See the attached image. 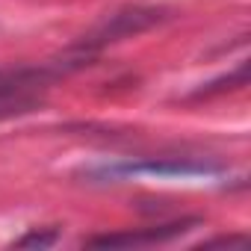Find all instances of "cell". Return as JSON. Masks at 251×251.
Masks as SVG:
<instances>
[{
    "mask_svg": "<svg viewBox=\"0 0 251 251\" xmlns=\"http://www.w3.org/2000/svg\"><path fill=\"white\" fill-rule=\"evenodd\" d=\"M169 18V9L163 6H145V3H133V6H121L112 15H106L103 21H98L86 36H80L68 53H77L83 59H95L103 48L118 45L124 39H136L148 30H154L157 24H163Z\"/></svg>",
    "mask_w": 251,
    "mask_h": 251,
    "instance_id": "cell-1",
    "label": "cell"
},
{
    "mask_svg": "<svg viewBox=\"0 0 251 251\" xmlns=\"http://www.w3.org/2000/svg\"><path fill=\"white\" fill-rule=\"evenodd\" d=\"M68 71H74V65L68 59L39 65V68L0 71V121L18 118V115H27L33 109H39L42 100H45V89L53 80L65 77Z\"/></svg>",
    "mask_w": 251,
    "mask_h": 251,
    "instance_id": "cell-2",
    "label": "cell"
},
{
    "mask_svg": "<svg viewBox=\"0 0 251 251\" xmlns=\"http://www.w3.org/2000/svg\"><path fill=\"white\" fill-rule=\"evenodd\" d=\"M192 225H198V219H180V222H169V225H151L142 230H121V233H103V236H92L86 245L95 248H130V245H154V242H169L180 233H186Z\"/></svg>",
    "mask_w": 251,
    "mask_h": 251,
    "instance_id": "cell-3",
    "label": "cell"
},
{
    "mask_svg": "<svg viewBox=\"0 0 251 251\" xmlns=\"http://www.w3.org/2000/svg\"><path fill=\"white\" fill-rule=\"evenodd\" d=\"M216 166L207 163H192V160H145V163H127L118 169H106L109 177L115 175H157V177H201V175H216Z\"/></svg>",
    "mask_w": 251,
    "mask_h": 251,
    "instance_id": "cell-4",
    "label": "cell"
},
{
    "mask_svg": "<svg viewBox=\"0 0 251 251\" xmlns=\"http://www.w3.org/2000/svg\"><path fill=\"white\" fill-rule=\"evenodd\" d=\"M245 83H248V62H239L230 74H225V77L207 83L201 92H195V98H210V95H219V92H225V89H239V86H245Z\"/></svg>",
    "mask_w": 251,
    "mask_h": 251,
    "instance_id": "cell-5",
    "label": "cell"
},
{
    "mask_svg": "<svg viewBox=\"0 0 251 251\" xmlns=\"http://www.w3.org/2000/svg\"><path fill=\"white\" fill-rule=\"evenodd\" d=\"M56 239H59L56 227H50V230H30L21 239H15V248H50Z\"/></svg>",
    "mask_w": 251,
    "mask_h": 251,
    "instance_id": "cell-6",
    "label": "cell"
},
{
    "mask_svg": "<svg viewBox=\"0 0 251 251\" xmlns=\"http://www.w3.org/2000/svg\"><path fill=\"white\" fill-rule=\"evenodd\" d=\"M245 248L248 245V236H216L210 242H201V248Z\"/></svg>",
    "mask_w": 251,
    "mask_h": 251,
    "instance_id": "cell-7",
    "label": "cell"
}]
</instances>
